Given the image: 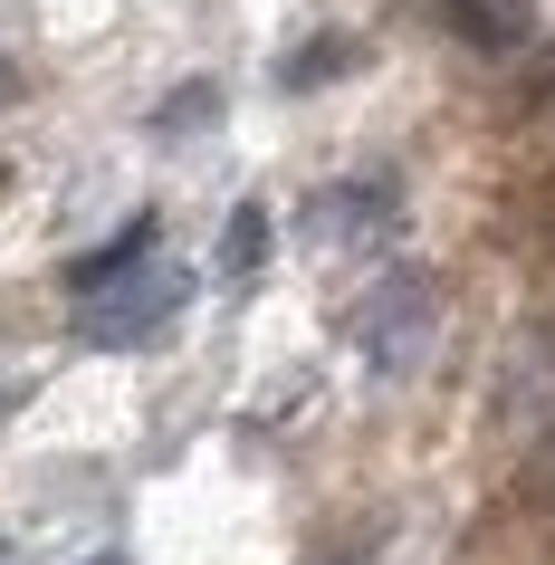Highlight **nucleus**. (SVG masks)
<instances>
[{"label":"nucleus","instance_id":"f257e3e1","mask_svg":"<svg viewBox=\"0 0 555 565\" xmlns=\"http://www.w3.org/2000/svg\"><path fill=\"white\" fill-rule=\"evenodd\" d=\"M0 96H10V67H0Z\"/></svg>","mask_w":555,"mask_h":565},{"label":"nucleus","instance_id":"f03ea898","mask_svg":"<svg viewBox=\"0 0 555 565\" xmlns=\"http://www.w3.org/2000/svg\"><path fill=\"white\" fill-rule=\"evenodd\" d=\"M96 565H125V556H96Z\"/></svg>","mask_w":555,"mask_h":565}]
</instances>
